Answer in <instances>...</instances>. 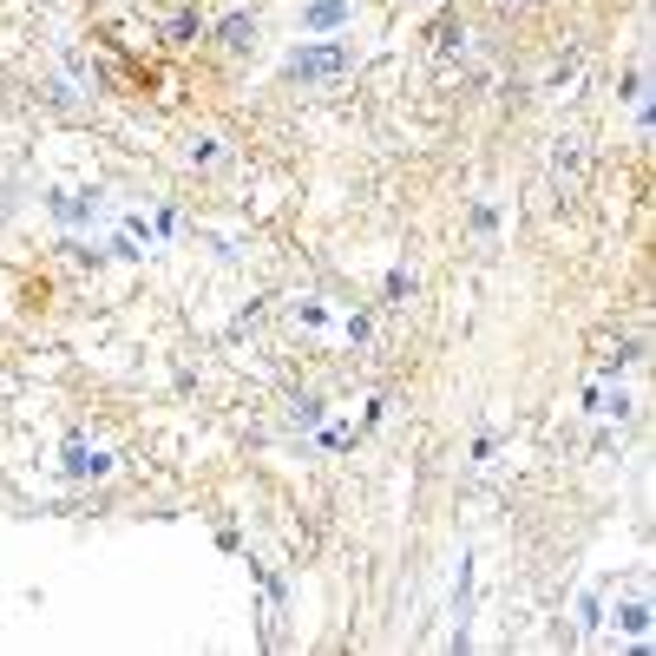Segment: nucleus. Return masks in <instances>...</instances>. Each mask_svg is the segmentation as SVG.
Returning a JSON list of instances; mask_svg holds the SVG:
<instances>
[{"label": "nucleus", "mask_w": 656, "mask_h": 656, "mask_svg": "<svg viewBox=\"0 0 656 656\" xmlns=\"http://www.w3.org/2000/svg\"><path fill=\"white\" fill-rule=\"evenodd\" d=\"M289 73H295V79H336V73H349V47H342V40L302 47V53L289 60Z\"/></svg>", "instance_id": "1"}, {"label": "nucleus", "mask_w": 656, "mask_h": 656, "mask_svg": "<svg viewBox=\"0 0 656 656\" xmlns=\"http://www.w3.org/2000/svg\"><path fill=\"white\" fill-rule=\"evenodd\" d=\"M217 40H224V53H250V47H256V21H250V14H230V21L217 27Z\"/></svg>", "instance_id": "2"}, {"label": "nucleus", "mask_w": 656, "mask_h": 656, "mask_svg": "<svg viewBox=\"0 0 656 656\" xmlns=\"http://www.w3.org/2000/svg\"><path fill=\"white\" fill-rule=\"evenodd\" d=\"M315 34H328V27H342L349 21V0H308V14H302Z\"/></svg>", "instance_id": "3"}, {"label": "nucleus", "mask_w": 656, "mask_h": 656, "mask_svg": "<svg viewBox=\"0 0 656 656\" xmlns=\"http://www.w3.org/2000/svg\"><path fill=\"white\" fill-rule=\"evenodd\" d=\"M198 34H204L198 8H178V14H172V40H198Z\"/></svg>", "instance_id": "4"}, {"label": "nucleus", "mask_w": 656, "mask_h": 656, "mask_svg": "<svg viewBox=\"0 0 656 656\" xmlns=\"http://www.w3.org/2000/svg\"><path fill=\"white\" fill-rule=\"evenodd\" d=\"M66 466H73V472H105V453H86V446H73V453H66Z\"/></svg>", "instance_id": "5"}, {"label": "nucleus", "mask_w": 656, "mask_h": 656, "mask_svg": "<svg viewBox=\"0 0 656 656\" xmlns=\"http://www.w3.org/2000/svg\"><path fill=\"white\" fill-rule=\"evenodd\" d=\"M623 630H636V636L649 630V604H643V597H630V604H623Z\"/></svg>", "instance_id": "6"}]
</instances>
